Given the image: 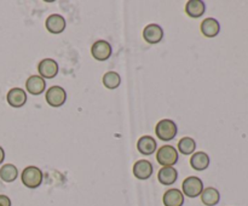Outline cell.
Returning <instances> with one entry per match:
<instances>
[{
  "mask_svg": "<svg viewBox=\"0 0 248 206\" xmlns=\"http://www.w3.org/2000/svg\"><path fill=\"white\" fill-rule=\"evenodd\" d=\"M43 171L36 166H27L21 174L22 183L29 189H35L40 187V184L43 183Z\"/></svg>",
  "mask_w": 248,
  "mask_h": 206,
  "instance_id": "6da1fadb",
  "label": "cell"
},
{
  "mask_svg": "<svg viewBox=\"0 0 248 206\" xmlns=\"http://www.w3.org/2000/svg\"><path fill=\"white\" fill-rule=\"evenodd\" d=\"M177 132H178V128H177L176 123L171 119H162L156 124V127H155L157 138L165 142L173 140L177 136Z\"/></svg>",
  "mask_w": 248,
  "mask_h": 206,
  "instance_id": "7a4b0ae2",
  "label": "cell"
},
{
  "mask_svg": "<svg viewBox=\"0 0 248 206\" xmlns=\"http://www.w3.org/2000/svg\"><path fill=\"white\" fill-rule=\"evenodd\" d=\"M156 160L162 166H173L178 162V152L172 145H162L156 153Z\"/></svg>",
  "mask_w": 248,
  "mask_h": 206,
  "instance_id": "3957f363",
  "label": "cell"
},
{
  "mask_svg": "<svg viewBox=\"0 0 248 206\" xmlns=\"http://www.w3.org/2000/svg\"><path fill=\"white\" fill-rule=\"evenodd\" d=\"M182 193L189 198H198L201 195L203 190V183L201 178L196 176L186 177L182 184Z\"/></svg>",
  "mask_w": 248,
  "mask_h": 206,
  "instance_id": "277c9868",
  "label": "cell"
},
{
  "mask_svg": "<svg viewBox=\"0 0 248 206\" xmlns=\"http://www.w3.org/2000/svg\"><path fill=\"white\" fill-rule=\"evenodd\" d=\"M45 99L51 107L57 108V107L63 106L65 103V101H67V92H65V90L62 86L55 85V86H51L46 91Z\"/></svg>",
  "mask_w": 248,
  "mask_h": 206,
  "instance_id": "5b68a950",
  "label": "cell"
},
{
  "mask_svg": "<svg viewBox=\"0 0 248 206\" xmlns=\"http://www.w3.org/2000/svg\"><path fill=\"white\" fill-rule=\"evenodd\" d=\"M113 48L111 45L106 40H97L91 48V53L94 60L97 61H107L110 58Z\"/></svg>",
  "mask_w": 248,
  "mask_h": 206,
  "instance_id": "8992f818",
  "label": "cell"
},
{
  "mask_svg": "<svg viewBox=\"0 0 248 206\" xmlns=\"http://www.w3.org/2000/svg\"><path fill=\"white\" fill-rule=\"evenodd\" d=\"M38 72L43 79H53L58 74V63L52 58H45L39 62Z\"/></svg>",
  "mask_w": 248,
  "mask_h": 206,
  "instance_id": "52a82bcc",
  "label": "cell"
},
{
  "mask_svg": "<svg viewBox=\"0 0 248 206\" xmlns=\"http://www.w3.org/2000/svg\"><path fill=\"white\" fill-rule=\"evenodd\" d=\"M143 38H144V40L148 44L155 45V44L160 43L162 40V38H164V29H162L161 26H159L156 23L148 24L143 29Z\"/></svg>",
  "mask_w": 248,
  "mask_h": 206,
  "instance_id": "ba28073f",
  "label": "cell"
},
{
  "mask_svg": "<svg viewBox=\"0 0 248 206\" xmlns=\"http://www.w3.org/2000/svg\"><path fill=\"white\" fill-rule=\"evenodd\" d=\"M45 27L50 33L52 34H61L67 27L65 18L60 14H52L46 18Z\"/></svg>",
  "mask_w": 248,
  "mask_h": 206,
  "instance_id": "9c48e42d",
  "label": "cell"
},
{
  "mask_svg": "<svg viewBox=\"0 0 248 206\" xmlns=\"http://www.w3.org/2000/svg\"><path fill=\"white\" fill-rule=\"evenodd\" d=\"M132 171L136 178L145 181V179L152 177L153 171H154V166H153V164L149 160H138L133 165Z\"/></svg>",
  "mask_w": 248,
  "mask_h": 206,
  "instance_id": "30bf717a",
  "label": "cell"
},
{
  "mask_svg": "<svg viewBox=\"0 0 248 206\" xmlns=\"http://www.w3.org/2000/svg\"><path fill=\"white\" fill-rule=\"evenodd\" d=\"M6 101L14 108H21L27 103V92L21 87H14L7 92Z\"/></svg>",
  "mask_w": 248,
  "mask_h": 206,
  "instance_id": "8fae6325",
  "label": "cell"
},
{
  "mask_svg": "<svg viewBox=\"0 0 248 206\" xmlns=\"http://www.w3.org/2000/svg\"><path fill=\"white\" fill-rule=\"evenodd\" d=\"M26 89L28 94L38 96V95L43 94L46 89V81L45 79L40 77V75H31L26 81Z\"/></svg>",
  "mask_w": 248,
  "mask_h": 206,
  "instance_id": "7c38bea8",
  "label": "cell"
},
{
  "mask_svg": "<svg viewBox=\"0 0 248 206\" xmlns=\"http://www.w3.org/2000/svg\"><path fill=\"white\" fill-rule=\"evenodd\" d=\"M162 201H164L165 206H183L184 194L177 188L169 189L165 191Z\"/></svg>",
  "mask_w": 248,
  "mask_h": 206,
  "instance_id": "4fadbf2b",
  "label": "cell"
},
{
  "mask_svg": "<svg viewBox=\"0 0 248 206\" xmlns=\"http://www.w3.org/2000/svg\"><path fill=\"white\" fill-rule=\"evenodd\" d=\"M219 32L220 24L216 18L208 17V18L203 19L202 23H201V33L207 38H215L219 34Z\"/></svg>",
  "mask_w": 248,
  "mask_h": 206,
  "instance_id": "5bb4252c",
  "label": "cell"
},
{
  "mask_svg": "<svg viewBox=\"0 0 248 206\" xmlns=\"http://www.w3.org/2000/svg\"><path fill=\"white\" fill-rule=\"evenodd\" d=\"M157 178L164 186H171L178 178V172L173 166H162L157 174Z\"/></svg>",
  "mask_w": 248,
  "mask_h": 206,
  "instance_id": "9a60e30c",
  "label": "cell"
},
{
  "mask_svg": "<svg viewBox=\"0 0 248 206\" xmlns=\"http://www.w3.org/2000/svg\"><path fill=\"white\" fill-rule=\"evenodd\" d=\"M210 157L205 152H195L191 155L190 165L196 171H203V170H206L210 166Z\"/></svg>",
  "mask_w": 248,
  "mask_h": 206,
  "instance_id": "2e32d148",
  "label": "cell"
},
{
  "mask_svg": "<svg viewBox=\"0 0 248 206\" xmlns=\"http://www.w3.org/2000/svg\"><path fill=\"white\" fill-rule=\"evenodd\" d=\"M157 143L152 136H143L138 140L137 142V149L140 154L143 155H150L156 150Z\"/></svg>",
  "mask_w": 248,
  "mask_h": 206,
  "instance_id": "e0dca14e",
  "label": "cell"
},
{
  "mask_svg": "<svg viewBox=\"0 0 248 206\" xmlns=\"http://www.w3.org/2000/svg\"><path fill=\"white\" fill-rule=\"evenodd\" d=\"M206 11V5L202 0H189L186 5V12L193 18H199Z\"/></svg>",
  "mask_w": 248,
  "mask_h": 206,
  "instance_id": "ac0fdd59",
  "label": "cell"
},
{
  "mask_svg": "<svg viewBox=\"0 0 248 206\" xmlns=\"http://www.w3.org/2000/svg\"><path fill=\"white\" fill-rule=\"evenodd\" d=\"M220 200V193L218 189L213 188V187H208V188L203 189L201 193V201L205 204L206 206H216Z\"/></svg>",
  "mask_w": 248,
  "mask_h": 206,
  "instance_id": "d6986e66",
  "label": "cell"
},
{
  "mask_svg": "<svg viewBox=\"0 0 248 206\" xmlns=\"http://www.w3.org/2000/svg\"><path fill=\"white\" fill-rule=\"evenodd\" d=\"M18 177V170L14 164H5L0 169V178L6 183L16 181Z\"/></svg>",
  "mask_w": 248,
  "mask_h": 206,
  "instance_id": "ffe728a7",
  "label": "cell"
},
{
  "mask_svg": "<svg viewBox=\"0 0 248 206\" xmlns=\"http://www.w3.org/2000/svg\"><path fill=\"white\" fill-rule=\"evenodd\" d=\"M178 149L182 154L189 155L193 154L196 149V142L191 137H183L178 142Z\"/></svg>",
  "mask_w": 248,
  "mask_h": 206,
  "instance_id": "44dd1931",
  "label": "cell"
},
{
  "mask_svg": "<svg viewBox=\"0 0 248 206\" xmlns=\"http://www.w3.org/2000/svg\"><path fill=\"white\" fill-rule=\"evenodd\" d=\"M121 78L116 72H107L103 77V85L109 90H114L120 86Z\"/></svg>",
  "mask_w": 248,
  "mask_h": 206,
  "instance_id": "7402d4cb",
  "label": "cell"
},
{
  "mask_svg": "<svg viewBox=\"0 0 248 206\" xmlns=\"http://www.w3.org/2000/svg\"><path fill=\"white\" fill-rule=\"evenodd\" d=\"M0 206H11V200L9 196L0 194Z\"/></svg>",
  "mask_w": 248,
  "mask_h": 206,
  "instance_id": "603a6c76",
  "label": "cell"
},
{
  "mask_svg": "<svg viewBox=\"0 0 248 206\" xmlns=\"http://www.w3.org/2000/svg\"><path fill=\"white\" fill-rule=\"evenodd\" d=\"M4 160H5V150L2 149V147H0V164H2Z\"/></svg>",
  "mask_w": 248,
  "mask_h": 206,
  "instance_id": "cb8c5ba5",
  "label": "cell"
}]
</instances>
